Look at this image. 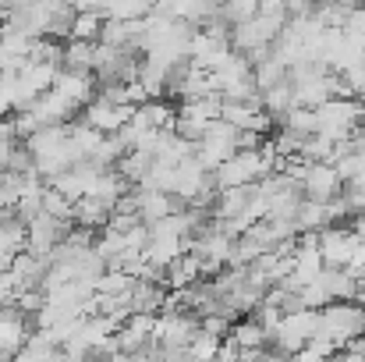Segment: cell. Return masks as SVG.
Returning a JSON list of instances; mask_svg holds the SVG:
<instances>
[{
  "label": "cell",
  "instance_id": "14",
  "mask_svg": "<svg viewBox=\"0 0 365 362\" xmlns=\"http://www.w3.org/2000/svg\"><path fill=\"white\" fill-rule=\"evenodd\" d=\"M110 217H114V206L103 203V199H96V196H86V199L75 203V221H78V228H86V231L107 228Z\"/></svg>",
  "mask_w": 365,
  "mask_h": 362
},
{
  "label": "cell",
  "instance_id": "4",
  "mask_svg": "<svg viewBox=\"0 0 365 362\" xmlns=\"http://www.w3.org/2000/svg\"><path fill=\"white\" fill-rule=\"evenodd\" d=\"M202 316L192 309H170L156 316V345L160 348H188L192 338L199 334Z\"/></svg>",
  "mask_w": 365,
  "mask_h": 362
},
{
  "label": "cell",
  "instance_id": "18",
  "mask_svg": "<svg viewBox=\"0 0 365 362\" xmlns=\"http://www.w3.org/2000/svg\"><path fill=\"white\" fill-rule=\"evenodd\" d=\"M287 75H291V68H287L277 54H269V57H262V61L255 64V86H259V93H266V89L287 82Z\"/></svg>",
  "mask_w": 365,
  "mask_h": 362
},
{
  "label": "cell",
  "instance_id": "2",
  "mask_svg": "<svg viewBox=\"0 0 365 362\" xmlns=\"http://www.w3.org/2000/svg\"><path fill=\"white\" fill-rule=\"evenodd\" d=\"M362 334H365V306H359V302H330L323 309V331H319L323 341L344 348V345H351Z\"/></svg>",
  "mask_w": 365,
  "mask_h": 362
},
{
  "label": "cell",
  "instance_id": "13",
  "mask_svg": "<svg viewBox=\"0 0 365 362\" xmlns=\"http://www.w3.org/2000/svg\"><path fill=\"white\" fill-rule=\"evenodd\" d=\"M96 46H100V43H89V39H68V43H64V61H61V68L93 75V71H96Z\"/></svg>",
  "mask_w": 365,
  "mask_h": 362
},
{
  "label": "cell",
  "instance_id": "1",
  "mask_svg": "<svg viewBox=\"0 0 365 362\" xmlns=\"http://www.w3.org/2000/svg\"><path fill=\"white\" fill-rule=\"evenodd\" d=\"M365 124V100L359 96H334L316 107V135L330 142H348Z\"/></svg>",
  "mask_w": 365,
  "mask_h": 362
},
{
  "label": "cell",
  "instance_id": "16",
  "mask_svg": "<svg viewBox=\"0 0 365 362\" xmlns=\"http://www.w3.org/2000/svg\"><path fill=\"white\" fill-rule=\"evenodd\" d=\"M195 281H202V263H199L195 252H185L181 259H174V263L167 266V284H170L174 291L192 288Z\"/></svg>",
  "mask_w": 365,
  "mask_h": 362
},
{
  "label": "cell",
  "instance_id": "6",
  "mask_svg": "<svg viewBox=\"0 0 365 362\" xmlns=\"http://www.w3.org/2000/svg\"><path fill=\"white\" fill-rule=\"evenodd\" d=\"M131 196H135V213H138V221L145 228L156 224V221H163V217H170V213H181V206H185L178 196L160 192V188H145V185H138Z\"/></svg>",
  "mask_w": 365,
  "mask_h": 362
},
{
  "label": "cell",
  "instance_id": "22",
  "mask_svg": "<svg viewBox=\"0 0 365 362\" xmlns=\"http://www.w3.org/2000/svg\"><path fill=\"white\" fill-rule=\"evenodd\" d=\"M220 345H224L220 338H213V334H206V331L199 327V334L192 338L188 352H192V356H195L199 362H213V359H217V352H220Z\"/></svg>",
  "mask_w": 365,
  "mask_h": 362
},
{
  "label": "cell",
  "instance_id": "12",
  "mask_svg": "<svg viewBox=\"0 0 365 362\" xmlns=\"http://www.w3.org/2000/svg\"><path fill=\"white\" fill-rule=\"evenodd\" d=\"M29 248V224L14 210H0V252L18 256Z\"/></svg>",
  "mask_w": 365,
  "mask_h": 362
},
{
  "label": "cell",
  "instance_id": "27",
  "mask_svg": "<svg viewBox=\"0 0 365 362\" xmlns=\"http://www.w3.org/2000/svg\"><path fill=\"white\" fill-rule=\"evenodd\" d=\"M4 32H7V25H4V21H0V39H4Z\"/></svg>",
  "mask_w": 365,
  "mask_h": 362
},
{
  "label": "cell",
  "instance_id": "7",
  "mask_svg": "<svg viewBox=\"0 0 365 362\" xmlns=\"http://www.w3.org/2000/svg\"><path fill=\"white\" fill-rule=\"evenodd\" d=\"M68 235H71L68 221H57V217L43 213V217H36V221L29 224V252H36V256L50 259V256L64 245Z\"/></svg>",
  "mask_w": 365,
  "mask_h": 362
},
{
  "label": "cell",
  "instance_id": "17",
  "mask_svg": "<svg viewBox=\"0 0 365 362\" xmlns=\"http://www.w3.org/2000/svg\"><path fill=\"white\" fill-rule=\"evenodd\" d=\"M262 107H266V114L273 121L287 118L294 107H298V96H294V86L291 82H280V86H273V89H266L262 93Z\"/></svg>",
  "mask_w": 365,
  "mask_h": 362
},
{
  "label": "cell",
  "instance_id": "20",
  "mask_svg": "<svg viewBox=\"0 0 365 362\" xmlns=\"http://www.w3.org/2000/svg\"><path fill=\"white\" fill-rule=\"evenodd\" d=\"M103 25H107V18H103L100 11H78L75 21H71V36H68V39H89V43H100Z\"/></svg>",
  "mask_w": 365,
  "mask_h": 362
},
{
  "label": "cell",
  "instance_id": "5",
  "mask_svg": "<svg viewBox=\"0 0 365 362\" xmlns=\"http://www.w3.org/2000/svg\"><path fill=\"white\" fill-rule=\"evenodd\" d=\"M359 245H362V238H359L351 228L334 224V228L319 231V252H323V263H327V266H351Z\"/></svg>",
  "mask_w": 365,
  "mask_h": 362
},
{
  "label": "cell",
  "instance_id": "25",
  "mask_svg": "<svg viewBox=\"0 0 365 362\" xmlns=\"http://www.w3.org/2000/svg\"><path fill=\"white\" fill-rule=\"evenodd\" d=\"M334 362H365V356L362 352H355V348H344V352L334 356Z\"/></svg>",
  "mask_w": 365,
  "mask_h": 362
},
{
  "label": "cell",
  "instance_id": "26",
  "mask_svg": "<svg viewBox=\"0 0 365 362\" xmlns=\"http://www.w3.org/2000/svg\"><path fill=\"white\" fill-rule=\"evenodd\" d=\"M351 231L365 241V213H355V221H351Z\"/></svg>",
  "mask_w": 365,
  "mask_h": 362
},
{
  "label": "cell",
  "instance_id": "10",
  "mask_svg": "<svg viewBox=\"0 0 365 362\" xmlns=\"http://www.w3.org/2000/svg\"><path fill=\"white\" fill-rule=\"evenodd\" d=\"M135 118V107H124V104H114V100H103V96H96L89 107H86V124H93L96 131H103V135H118L128 121Z\"/></svg>",
  "mask_w": 365,
  "mask_h": 362
},
{
  "label": "cell",
  "instance_id": "3",
  "mask_svg": "<svg viewBox=\"0 0 365 362\" xmlns=\"http://www.w3.org/2000/svg\"><path fill=\"white\" fill-rule=\"evenodd\" d=\"M323 331V309H294L284 316V323L277 327V334L269 338L284 356H294L302 352L305 345H312Z\"/></svg>",
  "mask_w": 365,
  "mask_h": 362
},
{
  "label": "cell",
  "instance_id": "23",
  "mask_svg": "<svg viewBox=\"0 0 365 362\" xmlns=\"http://www.w3.org/2000/svg\"><path fill=\"white\" fill-rule=\"evenodd\" d=\"M341 196H344L351 217H355V213H365V174L362 178H355V181H348V188H344Z\"/></svg>",
  "mask_w": 365,
  "mask_h": 362
},
{
  "label": "cell",
  "instance_id": "24",
  "mask_svg": "<svg viewBox=\"0 0 365 362\" xmlns=\"http://www.w3.org/2000/svg\"><path fill=\"white\" fill-rule=\"evenodd\" d=\"M14 149H18V139H14V142H0V174L11 171V156H14Z\"/></svg>",
  "mask_w": 365,
  "mask_h": 362
},
{
  "label": "cell",
  "instance_id": "15",
  "mask_svg": "<svg viewBox=\"0 0 365 362\" xmlns=\"http://www.w3.org/2000/svg\"><path fill=\"white\" fill-rule=\"evenodd\" d=\"M227 341H235V348H238V352H245V348H266L269 331H266L255 316H245V320H235V327H231Z\"/></svg>",
  "mask_w": 365,
  "mask_h": 362
},
{
  "label": "cell",
  "instance_id": "19",
  "mask_svg": "<svg viewBox=\"0 0 365 362\" xmlns=\"http://www.w3.org/2000/svg\"><path fill=\"white\" fill-rule=\"evenodd\" d=\"M153 164H156V156H153V153L131 149V153H124V156H121L118 171H121V174L128 178V181H131V185H145V178H149Z\"/></svg>",
  "mask_w": 365,
  "mask_h": 362
},
{
  "label": "cell",
  "instance_id": "8",
  "mask_svg": "<svg viewBox=\"0 0 365 362\" xmlns=\"http://www.w3.org/2000/svg\"><path fill=\"white\" fill-rule=\"evenodd\" d=\"M302 192H305V199L330 203V199H337L344 192V181L334 171V164H309L305 174H302Z\"/></svg>",
  "mask_w": 365,
  "mask_h": 362
},
{
  "label": "cell",
  "instance_id": "11",
  "mask_svg": "<svg viewBox=\"0 0 365 362\" xmlns=\"http://www.w3.org/2000/svg\"><path fill=\"white\" fill-rule=\"evenodd\" d=\"M118 348L121 352H145L153 341H156V316L149 313H131L118 327Z\"/></svg>",
  "mask_w": 365,
  "mask_h": 362
},
{
  "label": "cell",
  "instance_id": "21",
  "mask_svg": "<svg viewBox=\"0 0 365 362\" xmlns=\"http://www.w3.org/2000/svg\"><path fill=\"white\" fill-rule=\"evenodd\" d=\"M43 213H50L57 221H75V199H68L64 192H57L53 185H46V192H43Z\"/></svg>",
  "mask_w": 365,
  "mask_h": 362
},
{
  "label": "cell",
  "instance_id": "9",
  "mask_svg": "<svg viewBox=\"0 0 365 362\" xmlns=\"http://www.w3.org/2000/svg\"><path fill=\"white\" fill-rule=\"evenodd\" d=\"M103 174V167H96L93 160H78L75 167H68L64 174H57L50 185L57 188V192H64L68 199H86L89 192H93V185H96V178Z\"/></svg>",
  "mask_w": 365,
  "mask_h": 362
}]
</instances>
